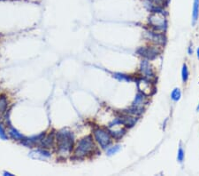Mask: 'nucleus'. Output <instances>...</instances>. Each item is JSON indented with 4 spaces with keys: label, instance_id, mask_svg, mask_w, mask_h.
I'll return each mask as SVG.
<instances>
[{
    "label": "nucleus",
    "instance_id": "obj_1",
    "mask_svg": "<svg viewBox=\"0 0 199 176\" xmlns=\"http://www.w3.org/2000/svg\"><path fill=\"white\" fill-rule=\"evenodd\" d=\"M58 142V152L61 157H68L72 150L74 145V135L71 132L62 130L57 133Z\"/></svg>",
    "mask_w": 199,
    "mask_h": 176
},
{
    "label": "nucleus",
    "instance_id": "obj_2",
    "mask_svg": "<svg viewBox=\"0 0 199 176\" xmlns=\"http://www.w3.org/2000/svg\"><path fill=\"white\" fill-rule=\"evenodd\" d=\"M94 149H95V144L93 142L92 137L86 136L78 141L75 154L77 158H83L90 154Z\"/></svg>",
    "mask_w": 199,
    "mask_h": 176
},
{
    "label": "nucleus",
    "instance_id": "obj_3",
    "mask_svg": "<svg viewBox=\"0 0 199 176\" xmlns=\"http://www.w3.org/2000/svg\"><path fill=\"white\" fill-rule=\"evenodd\" d=\"M94 135L98 144L100 145L103 149L107 148V146L111 142V138L109 133L106 131L101 128H97L94 131Z\"/></svg>",
    "mask_w": 199,
    "mask_h": 176
},
{
    "label": "nucleus",
    "instance_id": "obj_4",
    "mask_svg": "<svg viewBox=\"0 0 199 176\" xmlns=\"http://www.w3.org/2000/svg\"><path fill=\"white\" fill-rule=\"evenodd\" d=\"M149 22L157 28H164L165 27V17L162 13L156 12L150 16Z\"/></svg>",
    "mask_w": 199,
    "mask_h": 176
},
{
    "label": "nucleus",
    "instance_id": "obj_5",
    "mask_svg": "<svg viewBox=\"0 0 199 176\" xmlns=\"http://www.w3.org/2000/svg\"><path fill=\"white\" fill-rule=\"evenodd\" d=\"M137 87H138L139 91L144 95H150L152 92L151 84H150V82H149L146 79H141L140 81H138Z\"/></svg>",
    "mask_w": 199,
    "mask_h": 176
},
{
    "label": "nucleus",
    "instance_id": "obj_6",
    "mask_svg": "<svg viewBox=\"0 0 199 176\" xmlns=\"http://www.w3.org/2000/svg\"><path fill=\"white\" fill-rule=\"evenodd\" d=\"M29 156L34 159H39V160H44L51 157V153L44 150H33L29 153Z\"/></svg>",
    "mask_w": 199,
    "mask_h": 176
},
{
    "label": "nucleus",
    "instance_id": "obj_7",
    "mask_svg": "<svg viewBox=\"0 0 199 176\" xmlns=\"http://www.w3.org/2000/svg\"><path fill=\"white\" fill-rule=\"evenodd\" d=\"M199 17V0H194L192 9V25L195 26Z\"/></svg>",
    "mask_w": 199,
    "mask_h": 176
},
{
    "label": "nucleus",
    "instance_id": "obj_8",
    "mask_svg": "<svg viewBox=\"0 0 199 176\" xmlns=\"http://www.w3.org/2000/svg\"><path fill=\"white\" fill-rule=\"evenodd\" d=\"M141 71L146 77H152V75H153L150 63L147 61H143L141 62Z\"/></svg>",
    "mask_w": 199,
    "mask_h": 176
},
{
    "label": "nucleus",
    "instance_id": "obj_9",
    "mask_svg": "<svg viewBox=\"0 0 199 176\" xmlns=\"http://www.w3.org/2000/svg\"><path fill=\"white\" fill-rule=\"evenodd\" d=\"M8 107V101L6 96H0V119L5 115Z\"/></svg>",
    "mask_w": 199,
    "mask_h": 176
},
{
    "label": "nucleus",
    "instance_id": "obj_10",
    "mask_svg": "<svg viewBox=\"0 0 199 176\" xmlns=\"http://www.w3.org/2000/svg\"><path fill=\"white\" fill-rule=\"evenodd\" d=\"M144 103V97L143 95V94H138L134 101V103H133V106H134L135 109H140L143 105Z\"/></svg>",
    "mask_w": 199,
    "mask_h": 176
},
{
    "label": "nucleus",
    "instance_id": "obj_11",
    "mask_svg": "<svg viewBox=\"0 0 199 176\" xmlns=\"http://www.w3.org/2000/svg\"><path fill=\"white\" fill-rule=\"evenodd\" d=\"M138 52L141 53V55H143L147 58H150V59L157 55L156 52L153 49H150V48H141Z\"/></svg>",
    "mask_w": 199,
    "mask_h": 176
},
{
    "label": "nucleus",
    "instance_id": "obj_12",
    "mask_svg": "<svg viewBox=\"0 0 199 176\" xmlns=\"http://www.w3.org/2000/svg\"><path fill=\"white\" fill-rule=\"evenodd\" d=\"M9 134L11 135V137L13 138V139H14V140H16V141H19V140H22L23 138H24V136L18 131V130H16L14 127H13V126H10V128H9Z\"/></svg>",
    "mask_w": 199,
    "mask_h": 176
},
{
    "label": "nucleus",
    "instance_id": "obj_13",
    "mask_svg": "<svg viewBox=\"0 0 199 176\" xmlns=\"http://www.w3.org/2000/svg\"><path fill=\"white\" fill-rule=\"evenodd\" d=\"M181 97V92L180 90V88H174L171 93V99L174 101H178Z\"/></svg>",
    "mask_w": 199,
    "mask_h": 176
},
{
    "label": "nucleus",
    "instance_id": "obj_14",
    "mask_svg": "<svg viewBox=\"0 0 199 176\" xmlns=\"http://www.w3.org/2000/svg\"><path fill=\"white\" fill-rule=\"evenodd\" d=\"M188 76H189V72H188V69L187 67L186 64H183L182 66V70H181V78L182 81L184 83H186L188 79Z\"/></svg>",
    "mask_w": 199,
    "mask_h": 176
},
{
    "label": "nucleus",
    "instance_id": "obj_15",
    "mask_svg": "<svg viewBox=\"0 0 199 176\" xmlns=\"http://www.w3.org/2000/svg\"><path fill=\"white\" fill-rule=\"evenodd\" d=\"M43 145L47 147V148H50V147L52 145V141H53V136L52 135H48L46 138H44L43 139Z\"/></svg>",
    "mask_w": 199,
    "mask_h": 176
},
{
    "label": "nucleus",
    "instance_id": "obj_16",
    "mask_svg": "<svg viewBox=\"0 0 199 176\" xmlns=\"http://www.w3.org/2000/svg\"><path fill=\"white\" fill-rule=\"evenodd\" d=\"M120 150V145L113 146V147H112V148H110V149L107 150V155H108V156H113V155L116 154Z\"/></svg>",
    "mask_w": 199,
    "mask_h": 176
},
{
    "label": "nucleus",
    "instance_id": "obj_17",
    "mask_svg": "<svg viewBox=\"0 0 199 176\" xmlns=\"http://www.w3.org/2000/svg\"><path fill=\"white\" fill-rule=\"evenodd\" d=\"M184 158H185L184 150H183V149L181 148V147H180L179 150H178V154H177V160H178L180 163H182L183 160H184Z\"/></svg>",
    "mask_w": 199,
    "mask_h": 176
},
{
    "label": "nucleus",
    "instance_id": "obj_18",
    "mask_svg": "<svg viewBox=\"0 0 199 176\" xmlns=\"http://www.w3.org/2000/svg\"><path fill=\"white\" fill-rule=\"evenodd\" d=\"M114 77H115L116 78H118L119 80H127V81H130L129 77H128V76H126V75H123V74L118 73V74H115Z\"/></svg>",
    "mask_w": 199,
    "mask_h": 176
},
{
    "label": "nucleus",
    "instance_id": "obj_19",
    "mask_svg": "<svg viewBox=\"0 0 199 176\" xmlns=\"http://www.w3.org/2000/svg\"><path fill=\"white\" fill-rule=\"evenodd\" d=\"M0 139L4 140V141L7 140V135H6L5 130H4V128L1 125H0Z\"/></svg>",
    "mask_w": 199,
    "mask_h": 176
},
{
    "label": "nucleus",
    "instance_id": "obj_20",
    "mask_svg": "<svg viewBox=\"0 0 199 176\" xmlns=\"http://www.w3.org/2000/svg\"><path fill=\"white\" fill-rule=\"evenodd\" d=\"M150 1H152L154 3H157V4H161V3H163L165 1V0H150Z\"/></svg>",
    "mask_w": 199,
    "mask_h": 176
},
{
    "label": "nucleus",
    "instance_id": "obj_21",
    "mask_svg": "<svg viewBox=\"0 0 199 176\" xmlns=\"http://www.w3.org/2000/svg\"><path fill=\"white\" fill-rule=\"evenodd\" d=\"M4 175H6V176H13V174L10 173V172H4Z\"/></svg>",
    "mask_w": 199,
    "mask_h": 176
},
{
    "label": "nucleus",
    "instance_id": "obj_22",
    "mask_svg": "<svg viewBox=\"0 0 199 176\" xmlns=\"http://www.w3.org/2000/svg\"><path fill=\"white\" fill-rule=\"evenodd\" d=\"M196 54H197V58L199 59V48H197L196 50Z\"/></svg>",
    "mask_w": 199,
    "mask_h": 176
},
{
    "label": "nucleus",
    "instance_id": "obj_23",
    "mask_svg": "<svg viewBox=\"0 0 199 176\" xmlns=\"http://www.w3.org/2000/svg\"><path fill=\"white\" fill-rule=\"evenodd\" d=\"M196 110L199 111V104H198V106H197V108H196Z\"/></svg>",
    "mask_w": 199,
    "mask_h": 176
}]
</instances>
